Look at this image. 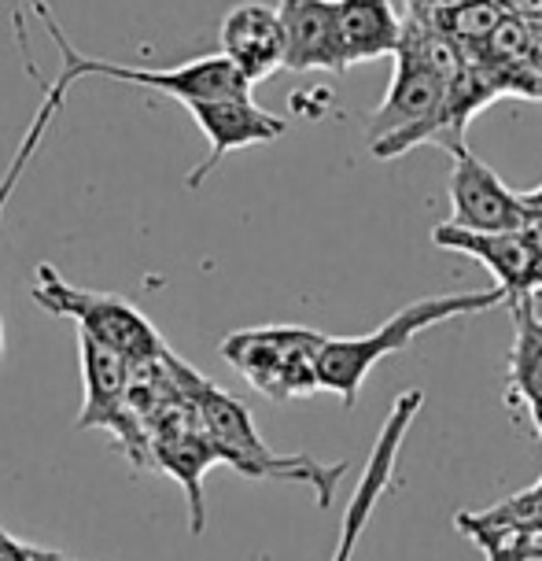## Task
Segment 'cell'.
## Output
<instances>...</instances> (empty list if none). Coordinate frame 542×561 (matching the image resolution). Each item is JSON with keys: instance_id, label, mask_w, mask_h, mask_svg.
I'll list each match as a JSON object with an SVG mask.
<instances>
[{"instance_id": "1", "label": "cell", "mask_w": 542, "mask_h": 561, "mask_svg": "<svg viewBox=\"0 0 542 561\" xmlns=\"http://www.w3.org/2000/svg\"><path fill=\"white\" fill-rule=\"evenodd\" d=\"M170 366H174L185 396L196 403L199 421H204L207 436L215 439L222 462H229L237 473H244L251 480H285V484L314 488L318 506L321 510L333 506L336 484H339V477L347 473V462L325 466L310 455H274V450L266 447V439L258 436L251 410L240 403L237 396L222 392L215 380L199 377L193 366L181 363L174 351H170Z\"/></svg>"}, {"instance_id": "2", "label": "cell", "mask_w": 542, "mask_h": 561, "mask_svg": "<svg viewBox=\"0 0 542 561\" xmlns=\"http://www.w3.org/2000/svg\"><path fill=\"white\" fill-rule=\"evenodd\" d=\"M498 304H506V288L501 285L480 288V293L425 296V299L406 304L403 310H395L384 325L366 336H325V344L318 351L321 392H333L344 399V407H355L361 385H366L369 369L377 363L406 351L431 325L450 322V318H461V314H480V310H491Z\"/></svg>"}, {"instance_id": "3", "label": "cell", "mask_w": 542, "mask_h": 561, "mask_svg": "<svg viewBox=\"0 0 542 561\" xmlns=\"http://www.w3.org/2000/svg\"><path fill=\"white\" fill-rule=\"evenodd\" d=\"M34 304L56 318L78 322L82 333L123 351L134 366L155 363V358H163L170 351L163 336H159V329L134 304H126L123 296L112 293H93V288L70 285L53 263H37L34 270Z\"/></svg>"}, {"instance_id": "4", "label": "cell", "mask_w": 542, "mask_h": 561, "mask_svg": "<svg viewBox=\"0 0 542 561\" xmlns=\"http://www.w3.org/2000/svg\"><path fill=\"white\" fill-rule=\"evenodd\" d=\"M325 333L299 325H263L237 329L222 340V358L247 380L255 392L274 403L321 392L318 385V351Z\"/></svg>"}, {"instance_id": "5", "label": "cell", "mask_w": 542, "mask_h": 561, "mask_svg": "<svg viewBox=\"0 0 542 561\" xmlns=\"http://www.w3.org/2000/svg\"><path fill=\"white\" fill-rule=\"evenodd\" d=\"M431 240L447 252L480 259L495 285L506 288V304L520 296L542 293V229H506V233H484V229H465L454 222H439L431 229Z\"/></svg>"}, {"instance_id": "6", "label": "cell", "mask_w": 542, "mask_h": 561, "mask_svg": "<svg viewBox=\"0 0 542 561\" xmlns=\"http://www.w3.org/2000/svg\"><path fill=\"white\" fill-rule=\"evenodd\" d=\"M450 218L447 222L465 229H484V233H506V229L531 226V210L524 193H514L484 159L473 156L469 145L450 148Z\"/></svg>"}, {"instance_id": "7", "label": "cell", "mask_w": 542, "mask_h": 561, "mask_svg": "<svg viewBox=\"0 0 542 561\" xmlns=\"http://www.w3.org/2000/svg\"><path fill=\"white\" fill-rule=\"evenodd\" d=\"M425 407V392L420 388H406L403 396L391 403L384 425L377 433V444L369 450L366 458V469H361V480L355 488L347 503V514H344V525H339V543L333 550V561H350L355 558V547L361 543V533H366L369 517H373L377 503L384 499V491L391 488V473H395V462H399V450L406 444V433L414 425V417L420 414Z\"/></svg>"}, {"instance_id": "8", "label": "cell", "mask_w": 542, "mask_h": 561, "mask_svg": "<svg viewBox=\"0 0 542 561\" xmlns=\"http://www.w3.org/2000/svg\"><path fill=\"white\" fill-rule=\"evenodd\" d=\"M185 112L196 118L199 134H204L210 145L204 163L185 178V185L193 188V193L215 174L218 163H222L229 152H240V148H251V145H269V140H277L288 129L285 118L258 107L255 100H251V93L222 96V100H193V104H185Z\"/></svg>"}, {"instance_id": "9", "label": "cell", "mask_w": 542, "mask_h": 561, "mask_svg": "<svg viewBox=\"0 0 542 561\" xmlns=\"http://www.w3.org/2000/svg\"><path fill=\"white\" fill-rule=\"evenodd\" d=\"M447 85L450 82H443L436 70L399 48L395 53V78H391V85H388V96L380 100L377 112L369 115V123H366L369 145L406 137L410 129L425 126L428 118L439 112V104H443Z\"/></svg>"}, {"instance_id": "10", "label": "cell", "mask_w": 542, "mask_h": 561, "mask_svg": "<svg viewBox=\"0 0 542 561\" xmlns=\"http://www.w3.org/2000/svg\"><path fill=\"white\" fill-rule=\"evenodd\" d=\"M277 12L285 23V70L347 75L336 0H277Z\"/></svg>"}, {"instance_id": "11", "label": "cell", "mask_w": 542, "mask_h": 561, "mask_svg": "<svg viewBox=\"0 0 542 561\" xmlns=\"http://www.w3.org/2000/svg\"><path fill=\"white\" fill-rule=\"evenodd\" d=\"M218 45L251 85L266 82L274 70L285 67V23H280V12L269 4H258V0H244V4L229 8L222 30H218Z\"/></svg>"}, {"instance_id": "12", "label": "cell", "mask_w": 542, "mask_h": 561, "mask_svg": "<svg viewBox=\"0 0 542 561\" xmlns=\"http://www.w3.org/2000/svg\"><path fill=\"white\" fill-rule=\"evenodd\" d=\"M336 15L347 70L380 56H395L403 42V19L395 15L391 0H336Z\"/></svg>"}, {"instance_id": "13", "label": "cell", "mask_w": 542, "mask_h": 561, "mask_svg": "<svg viewBox=\"0 0 542 561\" xmlns=\"http://www.w3.org/2000/svg\"><path fill=\"white\" fill-rule=\"evenodd\" d=\"M535 296H520L509 304L514 310V347H509V377H506V403L509 407H535L542 403V310Z\"/></svg>"}, {"instance_id": "14", "label": "cell", "mask_w": 542, "mask_h": 561, "mask_svg": "<svg viewBox=\"0 0 542 561\" xmlns=\"http://www.w3.org/2000/svg\"><path fill=\"white\" fill-rule=\"evenodd\" d=\"M458 533L461 528H501V533H517L528 539H542V488L531 484L528 491H517V495L501 499V503L480 510H461L454 517Z\"/></svg>"}, {"instance_id": "15", "label": "cell", "mask_w": 542, "mask_h": 561, "mask_svg": "<svg viewBox=\"0 0 542 561\" xmlns=\"http://www.w3.org/2000/svg\"><path fill=\"white\" fill-rule=\"evenodd\" d=\"M420 12H425V8H420ZM428 15L436 19L450 37H458L461 48H476L501 26L506 8H501L498 0H458V4L439 8V12H428Z\"/></svg>"}, {"instance_id": "16", "label": "cell", "mask_w": 542, "mask_h": 561, "mask_svg": "<svg viewBox=\"0 0 542 561\" xmlns=\"http://www.w3.org/2000/svg\"><path fill=\"white\" fill-rule=\"evenodd\" d=\"M461 536L473 539L484 561H531V543H535V539L501 533V528H461Z\"/></svg>"}, {"instance_id": "17", "label": "cell", "mask_w": 542, "mask_h": 561, "mask_svg": "<svg viewBox=\"0 0 542 561\" xmlns=\"http://www.w3.org/2000/svg\"><path fill=\"white\" fill-rule=\"evenodd\" d=\"M26 8L37 15V12H45V8H48V0H12V19H15V42H19V53H23V59H26L30 78H34V82H42V70H37V64H34V53H30V34H26Z\"/></svg>"}, {"instance_id": "18", "label": "cell", "mask_w": 542, "mask_h": 561, "mask_svg": "<svg viewBox=\"0 0 542 561\" xmlns=\"http://www.w3.org/2000/svg\"><path fill=\"white\" fill-rule=\"evenodd\" d=\"M498 4L524 26H542V0H498Z\"/></svg>"}, {"instance_id": "19", "label": "cell", "mask_w": 542, "mask_h": 561, "mask_svg": "<svg viewBox=\"0 0 542 561\" xmlns=\"http://www.w3.org/2000/svg\"><path fill=\"white\" fill-rule=\"evenodd\" d=\"M34 550L37 547L19 543L15 536H8L4 528H0V561H30V558H34Z\"/></svg>"}, {"instance_id": "20", "label": "cell", "mask_w": 542, "mask_h": 561, "mask_svg": "<svg viewBox=\"0 0 542 561\" xmlns=\"http://www.w3.org/2000/svg\"><path fill=\"white\" fill-rule=\"evenodd\" d=\"M524 204H528V210H531V218H535L531 226H539V229H542V185H539V188H531V193H524Z\"/></svg>"}, {"instance_id": "21", "label": "cell", "mask_w": 542, "mask_h": 561, "mask_svg": "<svg viewBox=\"0 0 542 561\" xmlns=\"http://www.w3.org/2000/svg\"><path fill=\"white\" fill-rule=\"evenodd\" d=\"M406 4L425 8V12H439V8H450V4H458V0H406Z\"/></svg>"}, {"instance_id": "22", "label": "cell", "mask_w": 542, "mask_h": 561, "mask_svg": "<svg viewBox=\"0 0 542 561\" xmlns=\"http://www.w3.org/2000/svg\"><path fill=\"white\" fill-rule=\"evenodd\" d=\"M30 561H70V558L56 554V550H45V547H37V550H34V558H30Z\"/></svg>"}, {"instance_id": "23", "label": "cell", "mask_w": 542, "mask_h": 561, "mask_svg": "<svg viewBox=\"0 0 542 561\" xmlns=\"http://www.w3.org/2000/svg\"><path fill=\"white\" fill-rule=\"evenodd\" d=\"M528 414H531V425H535V433H539V439H542V403L528 407Z\"/></svg>"}, {"instance_id": "24", "label": "cell", "mask_w": 542, "mask_h": 561, "mask_svg": "<svg viewBox=\"0 0 542 561\" xmlns=\"http://www.w3.org/2000/svg\"><path fill=\"white\" fill-rule=\"evenodd\" d=\"M4 351H8V336H4V318H0V363H4Z\"/></svg>"}, {"instance_id": "25", "label": "cell", "mask_w": 542, "mask_h": 561, "mask_svg": "<svg viewBox=\"0 0 542 561\" xmlns=\"http://www.w3.org/2000/svg\"><path fill=\"white\" fill-rule=\"evenodd\" d=\"M531 561H542V539H535V543H531Z\"/></svg>"}, {"instance_id": "26", "label": "cell", "mask_w": 542, "mask_h": 561, "mask_svg": "<svg viewBox=\"0 0 542 561\" xmlns=\"http://www.w3.org/2000/svg\"><path fill=\"white\" fill-rule=\"evenodd\" d=\"M539 488H542V480H539Z\"/></svg>"}]
</instances>
